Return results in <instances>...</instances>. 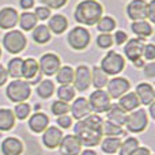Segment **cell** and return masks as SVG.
Listing matches in <instances>:
<instances>
[{
    "mask_svg": "<svg viewBox=\"0 0 155 155\" xmlns=\"http://www.w3.org/2000/svg\"><path fill=\"white\" fill-rule=\"evenodd\" d=\"M125 67V60L117 52L110 51L101 61V70L106 75H117Z\"/></svg>",
    "mask_w": 155,
    "mask_h": 155,
    "instance_id": "3",
    "label": "cell"
},
{
    "mask_svg": "<svg viewBox=\"0 0 155 155\" xmlns=\"http://www.w3.org/2000/svg\"><path fill=\"white\" fill-rule=\"evenodd\" d=\"M102 118L98 114H88L79 120L74 127L76 137L80 144L86 147H94L99 144L102 139Z\"/></svg>",
    "mask_w": 155,
    "mask_h": 155,
    "instance_id": "1",
    "label": "cell"
},
{
    "mask_svg": "<svg viewBox=\"0 0 155 155\" xmlns=\"http://www.w3.org/2000/svg\"><path fill=\"white\" fill-rule=\"evenodd\" d=\"M61 139H63V132L60 131L57 127H49V128H46L45 132H44L42 143L48 148L53 150V148H56L60 146Z\"/></svg>",
    "mask_w": 155,
    "mask_h": 155,
    "instance_id": "15",
    "label": "cell"
},
{
    "mask_svg": "<svg viewBox=\"0 0 155 155\" xmlns=\"http://www.w3.org/2000/svg\"><path fill=\"white\" fill-rule=\"evenodd\" d=\"M107 117L109 121L117 124V125H124L127 120V112H124L118 105H110L109 110H107Z\"/></svg>",
    "mask_w": 155,
    "mask_h": 155,
    "instance_id": "22",
    "label": "cell"
},
{
    "mask_svg": "<svg viewBox=\"0 0 155 155\" xmlns=\"http://www.w3.org/2000/svg\"><path fill=\"white\" fill-rule=\"evenodd\" d=\"M19 4H21V7L23 10H29V8H31L34 5V0H21Z\"/></svg>",
    "mask_w": 155,
    "mask_h": 155,
    "instance_id": "50",
    "label": "cell"
},
{
    "mask_svg": "<svg viewBox=\"0 0 155 155\" xmlns=\"http://www.w3.org/2000/svg\"><path fill=\"white\" fill-rule=\"evenodd\" d=\"M40 71L38 67V61H35L34 59H26L23 60V64H22V76L25 79H33Z\"/></svg>",
    "mask_w": 155,
    "mask_h": 155,
    "instance_id": "24",
    "label": "cell"
},
{
    "mask_svg": "<svg viewBox=\"0 0 155 155\" xmlns=\"http://www.w3.org/2000/svg\"><path fill=\"white\" fill-rule=\"evenodd\" d=\"M121 146V140L118 137H106L102 142V151L106 154H114Z\"/></svg>",
    "mask_w": 155,
    "mask_h": 155,
    "instance_id": "33",
    "label": "cell"
},
{
    "mask_svg": "<svg viewBox=\"0 0 155 155\" xmlns=\"http://www.w3.org/2000/svg\"><path fill=\"white\" fill-rule=\"evenodd\" d=\"M129 155H151V153L147 147H137L134 153H131Z\"/></svg>",
    "mask_w": 155,
    "mask_h": 155,
    "instance_id": "49",
    "label": "cell"
},
{
    "mask_svg": "<svg viewBox=\"0 0 155 155\" xmlns=\"http://www.w3.org/2000/svg\"><path fill=\"white\" fill-rule=\"evenodd\" d=\"M68 26V21L64 15H53L51 19H49V27L53 33L56 34H61V33L65 31Z\"/></svg>",
    "mask_w": 155,
    "mask_h": 155,
    "instance_id": "23",
    "label": "cell"
},
{
    "mask_svg": "<svg viewBox=\"0 0 155 155\" xmlns=\"http://www.w3.org/2000/svg\"><path fill=\"white\" fill-rule=\"evenodd\" d=\"M2 153L4 155H21L23 153V144L16 137H5L2 143Z\"/></svg>",
    "mask_w": 155,
    "mask_h": 155,
    "instance_id": "18",
    "label": "cell"
},
{
    "mask_svg": "<svg viewBox=\"0 0 155 155\" xmlns=\"http://www.w3.org/2000/svg\"><path fill=\"white\" fill-rule=\"evenodd\" d=\"M0 57H2V49H0Z\"/></svg>",
    "mask_w": 155,
    "mask_h": 155,
    "instance_id": "53",
    "label": "cell"
},
{
    "mask_svg": "<svg viewBox=\"0 0 155 155\" xmlns=\"http://www.w3.org/2000/svg\"><path fill=\"white\" fill-rule=\"evenodd\" d=\"M26 37L19 30H11L3 38V45L10 53H19L26 48Z\"/></svg>",
    "mask_w": 155,
    "mask_h": 155,
    "instance_id": "5",
    "label": "cell"
},
{
    "mask_svg": "<svg viewBox=\"0 0 155 155\" xmlns=\"http://www.w3.org/2000/svg\"><path fill=\"white\" fill-rule=\"evenodd\" d=\"M56 79L61 86L71 84V83L74 82V70L70 67V65H65V67L59 68Z\"/></svg>",
    "mask_w": 155,
    "mask_h": 155,
    "instance_id": "26",
    "label": "cell"
},
{
    "mask_svg": "<svg viewBox=\"0 0 155 155\" xmlns=\"http://www.w3.org/2000/svg\"><path fill=\"white\" fill-rule=\"evenodd\" d=\"M57 124H59L61 128H70L71 124H72V120H71V117H68V116H60V117L57 118Z\"/></svg>",
    "mask_w": 155,
    "mask_h": 155,
    "instance_id": "44",
    "label": "cell"
},
{
    "mask_svg": "<svg viewBox=\"0 0 155 155\" xmlns=\"http://www.w3.org/2000/svg\"><path fill=\"white\" fill-rule=\"evenodd\" d=\"M143 54L147 60H154L155 59V46L153 44H148V45H144L143 48Z\"/></svg>",
    "mask_w": 155,
    "mask_h": 155,
    "instance_id": "43",
    "label": "cell"
},
{
    "mask_svg": "<svg viewBox=\"0 0 155 155\" xmlns=\"http://www.w3.org/2000/svg\"><path fill=\"white\" fill-rule=\"evenodd\" d=\"M147 18L151 22H155V0H151L147 4Z\"/></svg>",
    "mask_w": 155,
    "mask_h": 155,
    "instance_id": "45",
    "label": "cell"
},
{
    "mask_svg": "<svg viewBox=\"0 0 155 155\" xmlns=\"http://www.w3.org/2000/svg\"><path fill=\"white\" fill-rule=\"evenodd\" d=\"M7 97L11 99L12 102H25L31 94V90H30V84L25 80H12L10 84L7 86Z\"/></svg>",
    "mask_w": 155,
    "mask_h": 155,
    "instance_id": "4",
    "label": "cell"
},
{
    "mask_svg": "<svg viewBox=\"0 0 155 155\" xmlns=\"http://www.w3.org/2000/svg\"><path fill=\"white\" fill-rule=\"evenodd\" d=\"M22 64H23V60L21 57H15V59L10 60L8 63V68H7V74L10 76L15 78V79H19L22 78Z\"/></svg>",
    "mask_w": 155,
    "mask_h": 155,
    "instance_id": "30",
    "label": "cell"
},
{
    "mask_svg": "<svg viewBox=\"0 0 155 155\" xmlns=\"http://www.w3.org/2000/svg\"><path fill=\"white\" fill-rule=\"evenodd\" d=\"M102 134L106 135L107 137H117V136H120V135H123L124 132L120 125H117V124L107 120V121H105V123H102Z\"/></svg>",
    "mask_w": 155,
    "mask_h": 155,
    "instance_id": "29",
    "label": "cell"
},
{
    "mask_svg": "<svg viewBox=\"0 0 155 155\" xmlns=\"http://www.w3.org/2000/svg\"><path fill=\"white\" fill-rule=\"evenodd\" d=\"M90 106H88V102L86 98H78L75 99V102L71 106V113L72 116L78 120H82L86 116L90 114Z\"/></svg>",
    "mask_w": 155,
    "mask_h": 155,
    "instance_id": "20",
    "label": "cell"
},
{
    "mask_svg": "<svg viewBox=\"0 0 155 155\" xmlns=\"http://www.w3.org/2000/svg\"><path fill=\"white\" fill-rule=\"evenodd\" d=\"M143 48H144V44L143 40L140 38H134V40H129L127 42L125 48H124V53L125 56L131 60L132 63H135L136 60H139L143 56Z\"/></svg>",
    "mask_w": 155,
    "mask_h": 155,
    "instance_id": "14",
    "label": "cell"
},
{
    "mask_svg": "<svg viewBox=\"0 0 155 155\" xmlns=\"http://www.w3.org/2000/svg\"><path fill=\"white\" fill-rule=\"evenodd\" d=\"M15 125V116L10 109H0V131H10Z\"/></svg>",
    "mask_w": 155,
    "mask_h": 155,
    "instance_id": "25",
    "label": "cell"
},
{
    "mask_svg": "<svg viewBox=\"0 0 155 155\" xmlns=\"http://www.w3.org/2000/svg\"><path fill=\"white\" fill-rule=\"evenodd\" d=\"M144 72L147 76L150 78H154L155 76V63H150V64H147L144 67Z\"/></svg>",
    "mask_w": 155,
    "mask_h": 155,
    "instance_id": "47",
    "label": "cell"
},
{
    "mask_svg": "<svg viewBox=\"0 0 155 155\" xmlns=\"http://www.w3.org/2000/svg\"><path fill=\"white\" fill-rule=\"evenodd\" d=\"M129 87H131V84H129L128 79L114 78L110 82H107V95L112 98H120L129 90Z\"/></svg>",
    "mask_w": 155,
    "mask_h": 155,
    "instance_id": "10",
    "label": "cell"
},
{
    "mask_svg": "<svg viewBox=\"0 0 155 155\" xmlns=\"http://www.w3.org/2000/svg\"><path fill=\"white\" fill-rule=\"evenodd\" d=\"M80 148H82V144L76 136H74V135L63 136L61 143H60L61 155H79Z\"/></svg>",
    "mask_w": 155,
    "mask_h": 155,
    "instance_id": "13",
    "label": "cell"
},
{
    "mask_svg": "<svg viewBox=\"0 0 155 155\" xmlns=\"http://www.w3.org/2000/svg\"><path fill=\"white\" fill-rule=\"evenodd\" d=\"M40 2L48 8H61L67 3V0H40Z\"/></svg>",
    "mask_w": 155,
    "mask_h": 155,
    "instance_id": "42",
    "label": "cell"
},
{
    "mask_svg": "<svg viewBox=\"0 0 155 155\" xmlns=\"http://www.w3.org/2000/svg\"><path fill=\"white\" fill-rule=\"evenodd\" d=\"M128 131L131 132H142L143 129L147 127V114L143 109H137V110H134L129 116H127V120H125V124Z\"/></svg>",
    "mask_w": 155,
    "mask_h": 155,
    "instance_id": "8",
    "label": "cell"
},
{
    "mask_svg": "<svg viewBox=\"0 0 155 155\" xmlns=\"http://www.w3.org/2000/svg\"><path fill=\"white\" fill-rule=\"evenodd\" d=\"M8 79V74H7V70H5L3 65H0V86H3Z\"/></svg>",
    "mask_w": 155,
    "mask_h": 155,
    "instance_id": "48",
    "label": "cell"
},
{
    "mask_svg": "<svg viewBox=\"0 0 155 155\" xmlns=\"http://www.w3.org/2000/svg\"><path fill=\"white\" fill-rule=\"evenodd\" d=\"M18 22L22 29H23L25 31H27V30H31L35 27V25H37V18H35V15L33 12H23Z\"/></svg>",
    "mask_w": 155,
    "mask_h": 155,
    "instance_id": "31",
    "label": "cell"
},
{
    "mask_svg": "<svg viewBox=\"0 0 155 155\" xmlns=\"http://www.w3.org/2000/svg\"><path fill=\"white\" fill-rule=\"evenodd\" d=\"M54 91V84L51 80H42L37 88V94L41 98H49Z\"/></svg>",
    "mask_w": 155,
    "mask_h": 155,
    "instance_id": "36",
    "label": "cell"
},
{
    "mask_svg": "<svg viewBox=\"0 0 155 155\" xmlns=\"http://www.w3.org/2000/svg\"><path fill=\"white\" fill-rule=\"evenodd\" d=\"M60 64H61V61H60V57L57 56V54L46 53L40 59V64H38V67H40V70H41L42 74L51 76V75H53V74H56L57 71H59Z\"/></svg>",
    "mask_w": 155,
    "mask_h": 155,
    "instance_id": "9",
    "label": "cell"
},
{
    "mask_svg": "<svg viewBox=\"0 0 155 155\" xmlns=\"http://www.w3.org/2000/svg\"><path fill=\"white\" fill-rule=\"evenodd\" d=\"M97 44H98L99 48L107 49V48H110V46H112L113 38H112V35H110L109 33H102V34H99L98 38H97Z\"/></svg>",
    "mask_w": 155,
    "mask_h": 155,
    "instance_id": "40",
    "label": "cell"
},
{
    "mask_svg": "<svg viewBox=\"0 0 155 155\" xmlns=\"http://www.w3.org/2000/svg\"><path fill=\"white\" fill-rule=\"evenodd\" d=\"M97 29L101 33H109L116 29V21L113 18H110V16H104V18H101L98 21Z\"/></svg>",
    "mask_w": 155,
    "mask_h": 155,
    "instance_id": "35",
    "label": "cell"
},
{
    "mask_svg": "<svg viewBox=\"0 0 155 155\" xmlns=\"http://www.w3.org/2000/svg\"><path fill=\"white\" fill-rule=\"evenodd\" d=\"M35 18L37 19H41V21H45L51 16V10L48 7H37L35 8Z\"/></svg>",
    "mask_w": 155,
    "mask_h": 155,
    "instance_id": "41",
    "label": "cell"
},
{
    "mask_svg": "<svg viewBox=\"0 0 155 155\" xmlns=\"http://www.w3.org/2000/svg\"><path fill=\"white\" fill-rule=\"evenodd\" d=\"M33 38H34V41L38 44H46L51 40V31H49V29L46 26L41 25V26L34 29V31H33Z\"/></svg>",
    "mask_w": 155,
    "mask_h": 155,
    "instance_id": "32",
    "label": "cell"
},
{
    "mask_svg": "<svg viewBox=\"0 0 155 155\" xmlns=\"http://www.w3.org/2000/svg\"><path fill=\"white\" fill-rule=\"evenodd\" d=\"M132 31L139 37H148L153 34V27L146 21H136L132 23Z\"/></svg>",
    "mask_w": 155,
    "mask_h": 155,
    "instance_id": "27",
    "label": "cell"
},
{
    "mask_svg": "<svg viewBox=\"0 0 155 155\" xmlns=\"http://www.w3.org/2000/svg\"><path fill=\"white\" fill-rule=\"evenodd\" d=\"M49 124V117L44 113H35L34 116H31L29 120V127L33 132L35 134H40V132H44L46 129Z\"/></svg>",
    "mask_w": 155,
    "mask_h": 155,
    "instance_id": "19",
    "label": "cell"
},
{
    "mask_svg": "<svg viewBox=\"0 0 155 155\" xmlns=\"http://www.w3.org/2000/svg\"><path fill=\"white\" fill-rule=\"evenodd\" d=\"M127 14L132 21H143L147 18V3L144 0H132L127 7Z\"/></svg>",
    "mask_w": 155,
    "mask_h": 155,
    "instance_id": "12",
    "label": "cell"
},
{
    "mask_svg": "<svg viewBox=\"0 0 155 155\" xmlns=\"http://www.w3.org/2000/svg\"><path fill=\"white\" fill-rule=\"evenodd\" d=\"M91 82H93L94 87L97 90H102V87H105L107 84V76L101 68L95 67L91 72Z\"/></svg>",
    "mask_w": 155,
    "mask_h": 155,
    "instance_id": "28",
    "label": "cell"
},
{
    "mask_svg": "<svg viewBox=\"0 0 155 155\" xmlns=\"http://www.w3.org/2000/svg\"><path fill=\"white\" fill-rule=\"evenodd\" d=\"M70 110V105L68 102H64V101H54L52 104V113L54 116H64L68 113Z\"/></svg>",
    "mask_w": 155,
    "mask_h": 155,
    "instance_id": "38",
    "label": "cell"
},
{
    "mask_svg": "<svg viewBox=\"0 0 155 155\" xmlns=\"http://www.w3.org/2000/svg\"><path fill=\"white\" fill-rule=\"evenodd\" d=\"M137 147H139L137 139H135V137H128L124 143H121L120 148H118V153H120V155H129L131 153H134Z\"/></svg>",
    "mask_w": 155,
    "mask_h": 155,
    "instance_id": "34",
    "label": "cell"
},
{
    "mask_svg": "<svg viewBox=\"0 0 155 155\" xmlns=\"http://www.w3.org/2000/svg\"><path fill=\"white\" fill-rule=\"evenodd\" d=\"M82 155H97L95 151H93V150H86V151H83Z\"/></svg>",
    "mask_w": 155,
    "mask_h": 155,
    "instance_id": "51",
    "label": "cell"
},
{
    "mask_svg": "<svg viewBox=\"0 0 155 155\" xmlns=\"http://www.w3.org/2000/svg\"><path fill=\"white\" fill-rule=\"evenodd\" d=\"M74 83H75L76 90L84 91L91 84V72L90 68L86 65H79L76 71H74Z\"/></svg>",
    "mask_w": 155,
    "mask_h": 155,
    "instance_id": "11",
    "label": "cell"
},
{
    "mask_svg": "<svg viewBox=\"0 0 155 155\" xmlns=\"http://www.w3.org/2000/svg\"><path fill=\"white\" fill-rule=\"evenodd\" d=\"M19 21V15L15 8L5 7L0 10V27L2 29H12Z\"/></svg>",
    "mask_w": 155,
    "mask_h": 155,
    "instance_id": "16",
    "label": "cell"
},
{
    "mask_svg": "<svg viewBox=\"0 0 155 155\" xmlns=\"http://www.w3.org/2000/svg\"><path fill=\"white\" fill-rule=\"evenodd\" d=\"M113 40H116V44H118V45H123L124 42H125L127 40H128V37H127V33L125 31H116L114 34V38Z\"/></svg>",
    "mask_w": 155,
    "mask_h": 155,
    "instance_id": "46",
    "label": "cell"
},
{
    "mask_svg": "<svg viewBox=\"0 0 155 155\" xmlns=\"http://www.w3.org/2000/svg\"><path fill=\"white\" fill-rule=\"evenodd\" d=\"M136 97L139 99L140 104L143 105H151L154 104V99H155V91L154 87L148 83H140L139 86L136 87Z\"/></svg>",
    "mask_w": 155,
    "mask_h": 155,
    "instance_id": "17",
    "label": "cell"
},
{
    "mask_svg": "<svg viewBox=\"0 0 155 155\" xmlns=\"http://www.w3.org/2000/svg\"><path fill=\"white\" fill-rule=\"evenodd\" d=\"M139 105H140V102L135 93H129V94L120 97V102H118V106L124 112H134V110H136L139 107Z\"/></svg>",
    "mask_w": 155,
    "mask_h": 155,
    "instance_id": "21",
    "label": "cell"
},
{
    "mask_svg": "<svg viewBox=\"0 0 155 155\" xmlns=\"http://www.w3.org/2000/svg\"><path fill=\"white\" fill-rule=\"evenodd\" d=\"M90 38H91L90 33H88L84 27L78 26V27H74V29L68 33L67 40L72 49H75V51H83V49H86L88 46Z\"/></svg>",
    "mask_w": 155,
    "mask_h": 155,
    "instance_id": "6",
    "label": "cell"
},
{
    "mask_svg": "<svg viewBox=\"0 0 155 155\" xmlns=\"http://www.w3.org/2000/svg\"><path fill=\"white\" fill-rule=\"evenodd\" d=\"M87 102H88L90 109H93L95 113L107 112L110 105H112L110 97L107 95V93H105L104 90H95L94 93H91Z\"/></svg>",
    "mask_w": 155,
    "mask_h": 155,
    "instance_id": "7",
    "label": "cell"
},
{
    "mask_svg": "<svg viewBox=\"0 0 155 155\" xmlns=\"http://www.w3.org/2000/svg\"><path fill=\"white\" fill-rule=\"evenodd\" d=\"M57 97L60 98V101L70 102L71 99H74V97H75V90H74V87H71L70 84L61 86V87L57 90Z\"/></svg>",
    "mask_w": 155,
    "mask_h": 155,
    "instance_id": "37",
    "label": "cell"
},
{
    "mask_svg": "<svg viewBox=\"0 0 155 155\" xmlns=\"http://www.w3.org/2000/svg\"><path fill=\"white\" fill-rule=\"evenodd\" d=\"M102 12L104 8L97 0H83L76 5L75 19L82 25L93 26L102 18Z\"/></svg>",
    "mask_w": 155,
    "mask_h": 155,
    "instance_id": "2",
    "label": "cell"
},
{
    "mask_svg": "<svg viewBox=\"0 0 155 155\" xmlns=\"http://www.w3.org/2000/svg\"><path fill=\"white\" fill-rule=\"evenodd\" d=\"M30 114V105L26 102H21L15 106V116L19 120H25Z\"/></svg>",
    "mask_w": 155,
    "mask_h": 155,
    "instance_id": "39",
    "label": "cell"
},
{
    "mask_svg": "<svg viewBox=\"0 0 155 155\" xmlns=\"http://www.w3.org/2000/svg\"><path fill=\"white\" fill-rule=\"evenodd\" d=\"M143 60L142 59H139V60H136V61H135V65H136V67H142V65H143Z\"/></svg>",
    "mask_w": 155,
    "mask_h": 155,
    "instance_id": "52",
    "label": "cell"
}]
</instances>
